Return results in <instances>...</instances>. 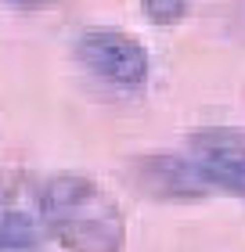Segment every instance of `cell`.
I'll list each match as a JSON object with an SVG mask.
<instances>
[{
  "mask_svg": "<svg viewBox=\"0 0 245 252\" xmlns=\"http://www.w3.org/2000/svg\"><path fill=\"white\" fill-rule=\"evenodd\" d=\"M47 242L65 252H126L123 205L87 173H54L43 180Z\"/></svg>",
  "mask_w": 245,
  "mask_h": 252,
  "instance_id": "cell-1",
  "label": "cell"
},
{
  "mask_svg": "<svg viewBox=\"0 0 245 252\" xmlns=\"http://www.w3.org/2000/svg\"><path fill=\"white\" fill-rule=\"evenodd\" d=\"M43 180L29 169H0V252H43Z\"/></svg>",
  "mask_w": 245,
  "mask_h": 252,
  "instance_id": "cell-2",
  "label": "cell"
},
{
  "mask_svg": "<svg viewBox=\"0 0 245 252\" xmlns=\"http://www.w3.org/2000/svg\"><path fill=\"white\" fill-rule=\"evenodd\" d=\"M76 58L94 79L108 83L115 90H137L144 87L151 72V58L144 43L123 29L112 26H94L76 36Z\"/></svg>",
  "mask_w": 245,
  "mask_h": 252,
  "instance_id": "cell-3",
  "label": "cell"
},
{
  "mask_svg": "<svg viewBox=\"0 0 245 252\" xmlns=\"http://www.w3.org/2000/svg\"><path fill=\"white\" fill-rule=\"evenodd\" d=\"M184 158L195 166L209 194L245 198V130L242 126H198L184 141Z\"/></svg>",
  "mask_w": 245,
  "mask_h": 252,
  "instance_id": "cell-4",
  "label": "cell"
},
{
  "mask_svg": "<svg viewBox=\"0 0 245 252\" xmlns=\"http://www.w3.org/2000/svg\"><path fill=\"white\" fill-rule=\"evenodd\" d=\"M130 184L155 202H202L209 198V188L195 166L184 158V152H148L126 162Z\"/></svg>",
  "mask_w": 245,
  "mask_h": 252,
  "instance_id": "cell-5",
  "label": "cell"
},
{
  "mask_svg": "<svg viewBox=\"0 0 245 252\" xmlns=\"http://www.w3.org/2000/svg\"><path fill=\"white\" fill-rule=\"evenodd\" d=\"M141 11L151 26H177L191 11V0H141Z\"/></svg>",
  "mask_w": 245,
  "mask_h": 252,
  "instance_id": "cell-6",
  "label": "cell"
},
{
  "mask_svg": "<svg viewBox=\"0 0 245 252\" xmlns=\"http://www.w3.org/2000/svg\"><path fill=\"white\" fill-rule=\"evenodd\" d=\"M7 7H15V11H26V15H36V11H47L54 7L58 0H4Z\"/></svg>",
  "mask_w": 245,
  "mask_h": 252,
  "instance_id": "cell-7",
  "label": "cell"
}]
</instances>
